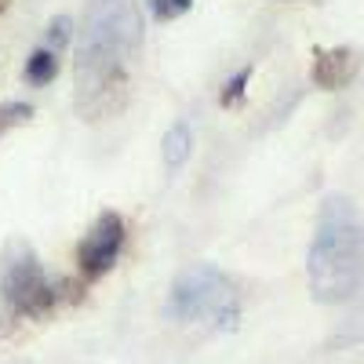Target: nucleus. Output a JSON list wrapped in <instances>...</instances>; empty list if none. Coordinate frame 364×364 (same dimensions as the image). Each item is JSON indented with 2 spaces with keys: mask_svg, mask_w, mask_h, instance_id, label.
I'll return each mask as SVG.
<instances>
[{
  "mask_svg": "<svg viewBox=\"0 0 364 364\" xmlns=\"http://www.w3.org/2000/svg\"><path fill=\"white\" fill-rule=\"evenodd\" d=\"M70 37H73V18H70V15H55V18L48 22L44 48H51V51H63V48L70 44Z\"/></svg>",
  "mask_w": 364,
  "mask_h": 364,
  "instance_id": "nucleus-11",
  "label": "nucleus"
},
{
  "mask_svg": "<svg viewBox=\"0 0 364 364\" xmlns=\"http://www.w3.org/2000/svg\"><path fill=\"white\" fill-rule=\"evenodd\" d=\"M357 66H360V58H357L353 48L317 51V58H314V84L324 87V91H339V87H346L357 77Z\"/></svg>",
  "mask_w": 364,
  "mask_h": 364,
  "instance_id": "nucleus-6",
  "label": "nucleus"
},
{
  "mask_svg": "<svg viewBox=\"0 0 364 364\" xmlns=\"http://www.w3.org/2000/svg\"><path fill=\"white\" fill-rule=\"evenodd\" d=\"M190 146H193V135H190V124H171L168 135H164V168L168 171H178L182 164L190 161Z\"/></svg>",
  "mask_w": 364,
  "mask_h": 364,
  "instance_id": "nucleus-8",
  "label": "nucleus"
},
{
  "mask_svg": "<svg viewBox=\"0 0 364 364\" xmlns=\"http://www.w3.org/2000/svg\"><path fill=\"white\" fill-rule=\"evenodd\" d=\"M168 317L182 324H215L230 331L240 317V295L219 266L193 262L171 281Z\"/></svg>",
  "mask_w": 364,
  "mask_h": 364,
  "instance_id": "nucleus-3",
  "label": "nucleus"
},
{
  "mask_svg": "<svg viewBox=\"0 0 364 364\" xmlns=\"http://www.w3.org/2000/svg\"><path fill=\"white\" fill-rule=\"evenodd\" d=\"M306 277L314 302L324 306L353 302L364 288V219L343 193L321 200L306 255Z\"/></svg>",
  "mask_w": 364,
  "mask_h": 364,
  "instance_id": "nucleus-2",
  "label": "nucleus"
},
{
  "mask_svg": "<svg viewBox=\"0 0 364 364\" xmlns=\"http://www.w3.org/2000/svg\"><path fill=\"white\" fill-rule=\"evenodd\" d=\"M146 4L157 22H175L178 15H186L193 8V0H146Z\"/></svg>",
  "mask_w": 364,
  "mask_h": 364,
  "instance_id": "nucleus-12",
  "label": "nucleus"
},
{
  "mask_svg": "<svg viewBox=\"0 0 364 364\" xmlns=\"http://www.w3.org/2000/svg\"><path fill=\"white\" fill-rule=\"evenodd\" d=\"M360 291H364V288H360ZM360 339H364V295L353 302V310L346 314L339 336L331 339V343H336V346H350V343H360Z\"/></svg>",
  "mask_w": 364,
  "mask_h": 364,
  "instance_id": "nucleus-9",
  "label": "nucleus"
},
{
  "mask_svg": "<svg viewBox=\"0 0 364 364\" xmlns=\"http://www.w3.org/2000/svg\"><path fill=\"white\" fill-rule=\"evenodd\" d=\"M248 80H252V66H245L240 73H233L226 84H223V91H219V106L223 109H233L240 99H245V91H248Z\"/></svg>",
  "mask_w": 364,
  "mask_h": 364,
  "instance_id": "nucleus-10",
  "label": "nucleus"
},
{
  "mask_svg": "<svg viewBox=\"0 0 364 364\" xmlns=\"http://www.w3.org/2000/svg\"><path fill=\"white\" fill-rule=\"evenodd\" d=\"M4 8H8V0H0V11H4Z\"/></svg>",
  "mask_w": 364,
  "mask_h": 364,
  "instance_id": "nucleus-14",
  "label": "nucleus"
},
{
  "mask_svg": "<svg viewBox=\"0 0 364 364\" xmlns=\"http://www.w3.org/2000/svg\"><path fill=\"white\" fill-rule=\"evenodd\" d=\"M26 120H33V106L29 102H8V106H0V135L26 124Z\"/></svg>",
  "mask_w": 364,
  "mask_h": 364,
  "instance_id": "nucleus-13",
  "label": "nucleus"
},
{
  "mask_svg": "<svg viewBox=\"0 0 364 364\" xmlns=\"http://www.w3.org/2000/svg\"><path fill=\"white\" fill-rule=\"evenodd\" d=\"M22 77H26L29 87H48V84L58 77V51H51V48H44V44H41L37 51H29Z\"/></svg>",
  "mask_w": 364,
  "mask_h": 364,
  "instance_id": "nucleus-7",
  "label": "nucleus"
},
{
  "mask_svg": "<svg viewBox=\"0 0 364 364\" xmlns=\"http://www.w3.org/2000/svg\"><path fill=\"white\" fill-rule=\"evenodd\" d=\"M142 51L135 0H91L73 55V102L84 120H106L128 106Z\"/></svg>",
  "mask_w": 364,
  "mask_h": 364,
  "instance_id": "nucleus-1",
  "label": "nucleus"
},
{
  "mask_svg": "<svg viewBox=\"0 0 364 364\" xmlns=\"http://www.w3.org/2000/svg\"><path fill=\"white\" fill-rule=\"evenodd\" d=\"M120 248H124V219H120L117 211H102V215L95 219V226L84 233L80 248H77L80 281L95 284L99 277H106L120 259Z\"/></svg>",
  "mask_w": 364,
  "mask_h": 364,
  "instance_id": "nucleus-5",
  "label": "nucleus"
},
{
  "mask_svg": "<svg viewBox=\"0 0 364 364\" xmlns=\"http://www.w3.org/2000/svg\"><path fill=\"white\" fill-rule=\"evenodd\" d=\"M0 295L11 317H44L58 306L63 284L51 281L26 245H11L0 259Z\"/></svg>",
  "mask_w": 364,
  "mask_h": 364,
  "instance_id": "nucleus-4",
  "label": "nucleus"
}]
</instances>
